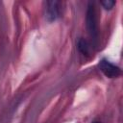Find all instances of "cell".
<instances>
[{"label":"cell","mask_w":123,"mask_h":123,"mask_svg":"<svg viewBox=\"0 0 123 123\" xmlns=\"http://www.w3.org/2000/svg\"><path fill=\"white\" fill-rule=\"evenodd\" d=\"M86 29L89 37H91L93 43L96 45L99 38V28H98V19L95 11V6L93 3H89L86 11Z\"/></svg>","instance_id":"1"},{"label":"cell","mask_w":123,"mask_h":123,"mask_svg":"<svg viewBox=\"0 0 123 123\" xmlns=\"http://www.w3.org/2000/svg\"><path fill=\"white\" fill-rule=\"evenodd\" d=\"M45 16L50 22L55 21L61 16L62 13V3L60 1H47L45 3Z\"/></svg>","instance_id":"2"},{"label":"cell","mask_w":123,"mask_h":123,"mask_svg":"<svg viewBox=\"0 0 123 123\" xmlns=\"http://www.w3.org/2000/svg\"><path fill=\"white\" fill-rule=\"evenodd\" d=\"M98 66L100 70L103 72V74L109 78H116L121 74L120 68L106 59L101 60Z\"/></svg>","instance_id":"3"},{"label":"cell","mask_w":123,"mask_h":123,"mask_svg":"<svg viewBox=\"0 0 123 123\" xmlns=\"http://www.w3.org/2000/svg\"><path fill=\"white\" fill-rule=\"evenodd\" d=\"M77 47H78V50L80 51V53L85 56H89L91 53V46L88 43V41L85 38H80L78 40Z\"/></svg>","instance_id":"4"},{"label":"cell","mask_w":123,"mask_h":123,"mask_svg":"<svg viewBox=\"0 0 123 123\" xmlns=\"http://www.w3.org/2000/svg\"><path fill=\"white\" fill-rule=\"evenodd\" d=\"M101 5L105 10H111L113 8V6L115 5V2L112 0H105V1L101 2Z\"/></svg>","instance_id":"5"}]
</instances>
